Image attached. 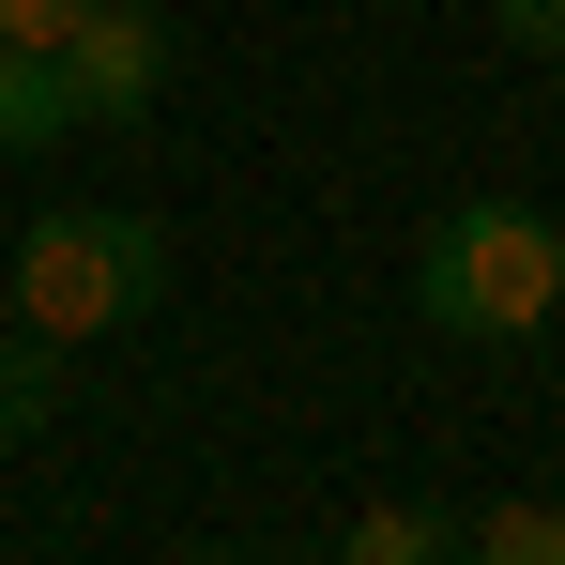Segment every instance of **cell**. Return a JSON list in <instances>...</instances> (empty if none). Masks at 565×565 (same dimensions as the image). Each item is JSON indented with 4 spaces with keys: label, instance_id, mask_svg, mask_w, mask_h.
<instances>
[{
    "label": "cell",
    "instance_id": "obj_8",
    "mask_svg": "<svg viewBox=\"0 0 565 565\" xmlns=\"http://www.w3.org/2000/svg\"><path fill=\"white\" fill-rule=\"evenodd\" d=\"M489 31H504V46H535V62H565V0H489Z\"/></svg>",
    "mask_w": 565,
    "mask_h": 565
},
{
    "label": "cell",
    "instance_id": "obj_5",
    "mask_svg": "<svg viewBox=\"0 0 565 565\" xmlns=\"http://www.w3.org/2000/svg\"><path fill=\"white\" fill-rule=\"evenodd\" d=\"M62 413V337H0V444H31Z\"/></svg>",
    "mask_w": 565,
    "mask_h": 565
},
{
    "label": "cell",
    "instance_id": "obj_4",
    "mask_svg": "<svg viewBox=\"0 0 565 565\" xmlns=\"http://www.w3.org/2000/svg\"><path fill=\"white\" fill-rule=\"evenodd\" d=\"M46 138H77L62 46H0V153H46Z\"/></svg>",
    "mask_w": 565,
    "mask_h": 565
},
{
    "label": "cell",
    "instance_id": "obj_9",
    "mask_svg": "<svg viewBox=\"0 0 565 565\" xmlns=\"http://www.w3.org/2000/svg\"><path fill=\"white\" fill-rule=\"evenodd\" d=\"M77 15H93V0H0V46H62Z\"/></svg>",
    "mask_w": 565,
    "mask_h": 565
},
{
    "label": "cell",
    "instance_id": "obj_2",
    "mask_svg": "<svg viewBox=\"0 0 565 565\" xmlns=\"http://www.w3.org/2000/svg\"><path fill=\"white\" fill-rule=\"evenodd\" d=\"M153 290H169V230L153 214H31V245H0V306L31 337H62V352L153 321Z\"/></svg>",
    "mask_w": 565,
    "mask_h": 565
},
{
    "label": "cell",
    "instance_id": "obj_3",
    "mask_svg": "<svg viewBox=\"0 0 565 565\" xmlns=\"http://www.w3.org/2000/svg\"><path fill=\"white\" fill-rule=\"evenodd\" d=\"M62 93H77V122H153V93H169V15L93 0V15L62 31Z\"/></svg>",
    "mask_w": 565,
    "mask_h": 565
},
{
    "label": "cell",
    "instance_id": "obj_7",
    "mask_svg": "<svg viewBox=\"0 0 565 565\" xmlns=\"http://www.w3.org/2000/svg\"><path fill=\"white\" fill-rule=\"evenodd\" d=\"M352 551H367V565H428V551H459V535H444L428 504H367V520H352Z\"/></svg>",
    "mask_w": 565,
    "mask_h": 565
},
{
    "label": "cell",
    "instance_id": "obj_6",
    "mask_svg": "<svg viewBox=\"0 0 565 565\" xmlns=\"http://www.w3.org/2000/svg\"><path fill=\"white\" fill-rule=\"evenodd\" d=\"M473 551H489V565H565V504H489Z\"/></svg>",
    "mask_w": 565,
    "mask_h": 565
},
{
    "label": "cell",
    "instance_id": "obj_1",
    "mask_svg": "<svg viewBox=\"0 0 565 565\" xmlns=\"http://www.w3.org/2000/svg\"><path fill=\"white\" fill-rule=\"evenodd\" d=\"M413 306H428V337H551L565 306V214L535 199H459L428 245H413Z\"/></svg>",
    "mask_w": 565,
    "mask_h": 565
}]
</instances>
